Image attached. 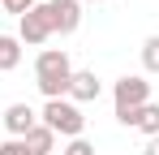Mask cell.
Returning <instances> with one entry per match:
<instances>
[{
  "label": "cell",
  "instance_id": "cell-11",
  "mask_svg": "<svg viewBox=\"0 0 159 155\" xmlns=\"http://www.w3.org/2000/svg\"><path fill=\"white\" fill-rule=\"evenodd\" d=\"M142 69L146 73H159V35H151L142 43Z\"/></svg>",
  "mask_w": 159,
  "mask_h": 155
},
{
  "label": "cell",
  "instance_id": "cell-2",
  "mask_svg": "<svg viewBox=\"0 0 159 155\" xmlns=\"http://www.w3.org/2000/svg\"><path fill=\"white\" fill-rule=\"evenodd\" d=\"M39 121L52 134H65V138H82V129H86V116H82V108L73 99H48L43 112H39Z\"/></svg>",
  "mask_w": 159,
  "mask_h": 155
},
{
  "label": "cell",
  "instance_id": "cell-6",
  "mask_svg": "<svg viewBox=\"0 0 159 155\" xmlns=\"http://www.w3.org/2000/svg\"><path fill=\"white\" fill-rule=\"evenodd\" d=\"M99 95H103L99 73H95V69H73V78H69V99L73 103H95Z\"/></svg>",
  "mask_w": 159,
  "mask_h": 155
},
{
  "label": "cell",
  "instance_id": "cell-7",
  "mask_svg": "<svg viewBox=\"0 0 159 155\" xmlns=\"http://www.w3.org/2000/svg\"><path fill=\"white\" fill-rule=\"evenodd\" d=\"M34 125H39V112H34L30 103H9V108H4V129H9V138H26Z\"/></svg>",
  "mask_w": 159,
  "mask_h": 155
},
{
  "label": "cell",
  "instance_id": "cell-1",
  "mask_svg": "<svg viewBox=\"0 0 159 155\" xmlns=\"http://www.w3.org/2000/svg\"><path fill=\"white\" fill-rule=\"evenodd\" d=\"M69 78H73V60L65 48H48L34 60V86L43 91V99H69Z\"/></svg>",
  "mask_w": 159,
  "mask_h": 155
},
{
  "label": "cell",
  "instance_id": "cell-13",
  "mask_svg": "<svg viewBox=\"0 0 159 155\" xmlns=\"http://www.w3.org/2000/svg\"><path fill=\"white\" fill-rule=\"evenodd\" d=\"M0 4H4L9 13H17V17H22L26 9H34V4H43V0H0Z\"/></svg>",
  "mask_w": 159,
  "mask_h": 155
},
{
  "label": "cell",
  "instance_id": "cell-3",
  "mask_svg": "<svg viewBox=\"0 0 159 155\" xmlns=\"http://www.w3.org/2000/svg\"><path fill=\"white\" fill-rule=\"evenodd\" d=\"M112 103H116V121L129 116V112H138L142 103H151V82L142 73H125L116 86H112Z\"/></svg>",
  "mask_w": 159,
  "mask_h": 155
},
{
  "label": "cell",
  "instance_id": "cell-14",
  "mask_svg": "<svg viewBox=\"0 0 159 155\" xmlns=\"http://www.w3.org/2000/svg\"><path fill=\"white\" fill-rule=\"evenodd\" d=\"M0 155H30V151L22 138H9V142H0Z\"/></svg>",
  "mask_w": 159,
  "mask_h": 155
},
{
  "label": "cell",
  "instance_id": "cell-5",
  "mask_svg": "<svg viewBox=\"0 0 159 155\" xmlns=\"http://www.w3.org/2000/svg\"><path fill=\"white\" fill-rule=\"evenodd\" d=\"M43 9H48L52 35H73L82 26V0H43Z\"/></svg>",
  "mask_w": 159,
  "mask_h": 155
},
{
  "label": "cell",
  "instance_id": "cell-16",
  "mask_svg": "<svg viewBox=\"0 0 159 155\" xmlns=\"http://www.w3.org/2000/svg\"><path fill=\"white\" fill-rule=\"evenodd\" d=\"M95 4H99V0H95Z\"/></svg>",
  "mask_w": 159,
  "mask_h": 155
},
{
  "label": "cell",
  "instance_id": "cell-8",
  "mask_svg": "<svg viewBox=\"0 0 159 155\" xmlns=\"http://www.w3.org/2000/svg\"><path fill=\"white\" fill-rule=\"evenodd\" d=\"M22 142H26V151H30V155H52V151H56V134H52L48 125H43V121L30 129Z\"/></svg>",
  "mask_w": 159,
  "mask_h": 155
},
{
  "label": "cell",
  "instance_id": "cell-15",
  "mask_svg": "<svg viewBox=\"0 0 159 155\" xmlns=\"http://www.w3.org/2000/svg\"><path fill=\"white\" fill-rule=\"evenodd\" d=\"M142 155H159V134H155V138H146V147H142Z\"/></svg>",
  "mask_w": 159,
  "mask_h": 155
},
{
  "label": "cell",
  "instance_id": "cell-4",
  "mask_svg": "<svg viewBox=\"0 0 159 155\" xmlns=\"http://www.w3.org/2000/svg\"><path fill=\"white\" fill-rule=\"evenodd\" d=\"M48 39H52V22H48V9H43V4L26 9V13L17 17V43H26V48H39V43H48Z\"/></svg>",
  "mask_w": 159,
  "mask_h": 155
},
{
  "label": "cell",
  "instance_id": "cell-9",
  "mask_svg": "<svg viewBox=\"0 0 159 155\" xmlns=\"http://www.w3.org/2000/svg\"><path fill=\"white\" fill-rule=\"evenodd\" d=\"M22 65V43L17 35H0V73H13Z\"/></svg>",
  "mask_w": 159,
  "mask_h": 155
},
{
  "label": "cell",
  "instance_id": "cell-12",
  "mask_svg": "<svg viewBox=\"0 0 159 155\" xmlns=\"http://www.w3.org/2000/svg\"><path fill=\"white\" fill-rule=\"evenodd\" d=\"M60 155H95V142H86V138H69V147Z\"/></svg>",
  "mask_w": 159,
  "mask_h": 155
},
{
  "label": "cell",
  "instance_id": "cell-10",
  "mask_svg": "<svg viewBox=\"0 0 159 155\" xmlns=\"http://www.w3.org/2000/svg\"><path fill=\"white\" fill-rule=\"evenodd\" d=\"M133 129H142L146 138H155V134H159V103H155V99L138 108V121H133Z\"/></svg>",
  "mask_w": 159,
  "mask_h": 155
}]
</instances>
